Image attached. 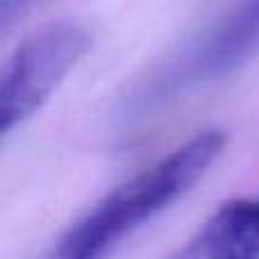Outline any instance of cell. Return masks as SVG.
I'll use <instances>...</instances> for the list:
<instances>
[{"label":"cell","mask_w":259,"mask_h":259,"mask_svg":"<svg viewBox=\"0 0 259 259\" xmlns=\"http://www.w3.org/2000/svg\"><path fill=\"white\" fill-rule=\"evenodd\" d=\"M228 137L205 130L114 187L77 216L41 259H105L118 246L182 198L221 157Z\"/></svg>","instance_id":"6da1fadb"},{"label":"cell","mask_w":259,"mask_h":259,"mask_svg":"<svg viewBox=\"0 0 259 259\" xmlns=\"http://www.w3.org/2000/svg\"><path fill=\"white\" fill-rule=\"evenodd\" d=\"M39 3L41 0H0V25H3V30H7L12 23L21 21Z\"/></svg>","instance_id":"5b68a950"},{"label":"cell","mask_w":259,"mask_h":259,"mask_svg":"<svg viewBox=\"0 0 259 259\" xmlns=\"http://www.w3.org/2000/svg\"><path fill=\"white\" fill-rule=\"evenodd\" d=\"M89 48V30L75 21L48 23L23 39L0 80V132L34 116Z\"/></svg>","instance_id":"7a4b0ae2"},{"label":"cell","mask_w":259,"mask_h":259,"mask_svg":"<svg viewBox=\"0 0 259 259\" xmlns=\"http://www.w3.org/2000/svg\"><path fill=\"white\" fill-rule=\"evenodd\" d=\"M168 259H259V196L223 202Z\"/></svg>","instance_id":"277c9868"},{"label":"cell","mask_w":259,"mask_h":259,"mask_svg":"<svg viewBox=\"0 0 259 259\" xmlns=\"http://www.w3.org/2000/svg\"><path fill=\"white\" fill-rule=\"evenodd\" d=\"M259 50V0H243L205 41L187 57L184 66L175 71L180 82L216 80Z\"/></svg>","instance_id":"3957f363"}]
</instances>
